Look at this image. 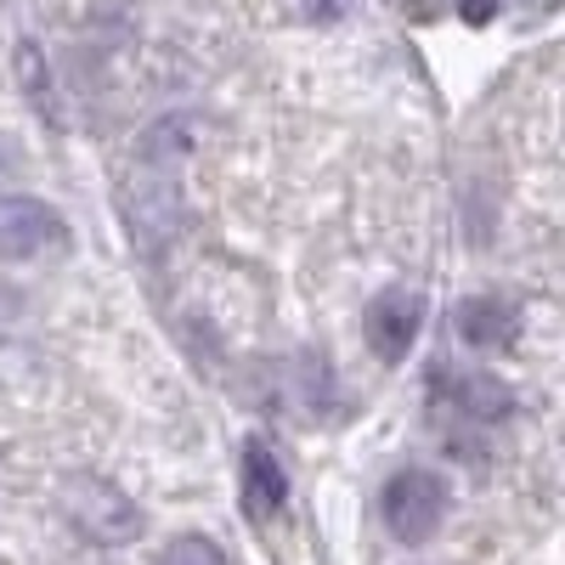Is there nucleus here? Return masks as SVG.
<instances>
[{"label":"nucleus","mask_w":565,"mask_h":565,"mask_svg":"<svg viewBox=\"0 0 565 565\" xmlns=\"http://www.w3.org/2000/svg\"><path fill=\"white\" fill-rule=\"evenodd\" d=\"M282 503H289V469L271 452V441L249 436L244 441V509L255 521H271V514H282Z\"/></svg>","instance_id":"obj_6"},{"label":"nucleus","mask_w":565,"mask_h":565,"mask_svg":"<svg viewBox=\"0 0 565 565\" xmlns=\"http://www.w3.org/2000/svg\"><path fill=\"white\" fill-rule=\"evenodd\" d=\"M498 7H503V0H458V18H463L469 29H487V23L498 18Z\"/></svg>","instance_id":"obj_10"},{"label":"nucleus","mask_w":565,"mask_h":565,"mask_svg":"<svg viewBox=\"0 0 565 565\" xmlns=\"http://www.w3.org/2000/svg\"><path fill=\"white\" fill-rule=\"evenodd\" d=\"M18 85L34 97L40 114H52V74H45V57H40V45H34V40L18 45Z\"/></svg>","instance_id":"obj_9"},{"label":"nucleus","mask_w":565,"mask_h":565,"mask_svg":"<svg viewBox=\"0 0 565 565\" xmlns=\"http://www.w3.org/2000/svg\"><path fill=\"white\" fill-rule=\"evenodd\" d=\"M447 509H452V487H447V476H436V469H396V476L385 481V492H380L385 532L407 548L430 543L447 521Z\"/></svg>","instance_id":"obj_1"},{"label":"nucleus","mask_w":565,"mask_h":565,"mask_svg":"<svg viewBox=\"0 0 565 565\" xmlns=\"http://www.w3.org/2000/svg\"><path fill=\"white\" fill-rule=\"evenodd\" d=\"M159 565H232V559H226V548H221L215 537L181 532V537H170V543L159 548Z\"/></svg>","instance_id":"obj_8"},{"label":"nucleus","mask_w":565,"mask_h":565,"mask_svg":"<svg viewBox=\"0 0 565 565\" xmlns=\"http://www.w3.org/2000/svg\"><path fill=\"white\" fill-rule=\"evenodd\" d=\"M436 385H447L441 396L476 424H503L514 413V391L498 380V373H447V367H436Z\"/></svg>","instance_id":"obj_7"},{"label":"nucleus","mask_w":565,"mask_h":565,"mask_svg":"<svg viewBox=\"0 0 565 565\" xmlns=\"http://www.w3.org/2000/svg\"><path fill=\"white\" fill-rule=\"evenodd\" d=\"M74 244L68 221L34 199V193H7L0 199V260H40V255H57Z\"/></svg>","instance_id":"obj_2"},{"label":"nucleus","mask_w":565,"mask_h":565,"mask_svg":"<svg viewBox=\"0 0 565 565\" xmlns=\"http://www.w3.org/2000/svg\"><path fill=\"white\" fill-rule=\"evenodd\" d=\"M418 328H424V300L413 289H385V295H373L367 311H362L367 351L380 362H407V351L418 345Z\"/></svg>","instance_id":"obj_4"},{"label":"nucleus","mask_w":565,"mask_h":565,"mask_svg":"<svg viewBox=\"0 0 565 565\" xmlns=\"http://www.w3.org/2000/svg\"><path fill=\"white\" fill-rule=\"evenodd\" d=\"M345 7H351V0H311V18H317V23H328V18H340Z\"/></svg>","instance_id":"obj_11"},{"label":"nucleus","mask_w":565,"mask_h":565,"mask_svg":"<svg viewBox=\"0 0 565 565\" xmlns=\"http://www.w3.org/2000/svg\"><path fill=\"white\" fill-rule=\"evenodd\" d=\"M68 521H74L79 537L103 543V548H119V543L141 537V509L114 481H97V476H85V481L68 487Z\"/></svg>","instance_id":"obj_3"},{"label":"nucleus","mask_w":565,"mask_h":565,"mask_svg":"<svg viewBox=\"0 0 565 565\" xmlns=\"http://www.w3.org/2000/svg\"><path fill=\"white\" fill-rule=\"evenodd\" d=\"M452 328L469 351H509L514 334H521V306L503 300V295H469L458 306Z\"/></svg>","instance_id":"obj_5"}]
</instances>
